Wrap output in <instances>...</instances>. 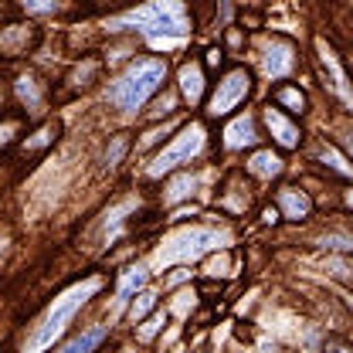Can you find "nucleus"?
Masks as SVG:
<instances>
[{"label": "nucleus", "mask_w": 353, "mask_h": 353, "mask_svg": "<svg viewBox=\"0 0 353 353\" xmlns=\"http://www.w3.org/2000/svg\"><path fill=\"white\" fill-rule=\"evenodd\" d=\"M204 61H208V65H211V68H218L221 61H224V51H221V48H211V51H208V58H204Z\"/></svg>", "instance_id": "nucleus-28"}, {"label": "nucleus", "mask_w": 353, "mask_h": 353, "mask_svg": "<svg viewBox=\"0 0 353 353\" xmlns=\"http://www.w3.org/2000/svg\"><path fill=\"white\" fill-rule=\"evenodd\" d=\"M116 28H136L146 34H167V38H183L190 31L183 0H146L130 14L116 17Z\"/></svg>", "instance_id": "nucleus-3"}, {"label": "nucleus", "mask_w": 353, "mask_h": 353, "mask_svg": "<svg viewBox=\"0 0 353 353\" xmlns=\"http://www.w3.org/2000/svg\"><path fill=\"white\" fill-rule=\"evenodd\" d=\"M275 109H285V112H292V116H303V112H306V95H303V88L279 85L275 88Z\"/></svg>", "instance_id": "nucleus-14"}, {"label": "nucleus", "mask_w": 353, "mask_h": 353, "mask_svg": "<svg viewBox=\"0 0 353 353\" xmlns=\"http://www.w3.org/2000/svg\"><path fill=\"white\" fill-rule=\"evenodd\" d=\"M255 143H259V130H255L252 116H241L224 130V146L228 150H245V146H255Z\"/></svg>", "instance_id": "nucleus-11"}, {"label": "nucleus", "mask_w": 353, "mask_h": 353, "mask_svg": "<svg viewBox=\"0 0 353 353\" xmlns=\"http://www.w3.org/2000/svg\"><path fill=\"white\" fill-rule=\"evenodd\" d=\"M58 132H61V126L58 123H48L44 130H38L31 139H24V153H41V150H48L54 139H58Z\"/></svg>", "instance_id": "nucleus-17"}, {"label": "nucleus", "mask_w": 353, "mask_h": 353, "mask_svg": "<svg viewBox=\"0 0 353 353\" xmlns=\"http://www.w3.org/2000/svg\"><path fill=\"white\" fill-rule=\"evenodd\" d=\"M262 221H265V224H279V221H282L279 208H265V211H262Z\"/></svg>", "instance_id": "nucleus-29"}, {"label": "nucleus", "mask_w": 353, "mask_h": 353, "mask_svg": "<svg viewBox=\"0 0 353 353\" xmlns=\"http://www.w3.org/2000/svg\"><path fill=\"white\" fill-rule=\"evenodd\" d=\"M262 119L265 126H268V132H272V139L282 146V150H296L299 143H303V130L282 112V109H262Z\"/></svg>", "instance_id": "nucleus-7"}, {"label": "nucleus", "mask_w": 353, "mask_h": 353, "mask_svg": "<svg viewBox=\"0 0 353 353\" xmlns=\"http://www.w3.org/2000/svg\"><path fill=\"white\" fill-rule=\"evenodd\" d=\"M126 146H130V136H112V143H109V153H105L109 167H119V163H123V157H126Z\"/></svg>", "instance_id": "nucleus-22"}, {"label": "nucleus", "mask_w": 353, "mask_h": 353, "mask_svg": "<svg viewBox=\"0 0 353 353\" xmlns=\"http://www.w3.org/2000/svg\"><path fill=\"white\" fill-rule=\"evenodd\" d=\"M17 95H21V102H24L31 112H38V109H41V88H38V82H34L31 75L17 79Z\"/></svg>", "instance_id": "nucleus-18"}, {"label": "nucleus", "mask_w": 353, "mask_h": 353, "mask_svg": "<svg viewBox=\"0 0 353 353\" xmlns=\"http://www.w3.org/2000/svg\"><path fill=\"white\" fill-rule=\"evenodd\" d=\"M153 309H157V292H153V289H146V292H139V296H136V303H132V309H130L132 323H139V319H146V316H150Z\"/></svg>", "instance_id": "nucleus-20"}, {"label": "nucleus", "mask_w": 353, "mask_h": 353, "mask_svg": "<svg viewBox=\"0 0 353 353\" xmlns=\"http://www.w3.org/2000/svg\"><path fill=\"white\" fill-rule=\"evenodd\" d=\"M21 130V123H3V126H0V146H7V143H10V132H17Z\"/></svg>", "instance_id": "nucleus-27"}, {"label": "nucleus", "mask_w": 353, "mask_h": 353, "mask_svg": "<svg viewBox=\"0 0 353 353\" xmlns=\"http://www.w3.org/2000/svg\"><path fill=\"white\" fill-rule=\"evenodd\" d=\"M204 136H208V132H204L201 123H187V126L170 139V146H163V150L157 153V160L150 163L146 174L163 176V174H170V170H176V167H183V163H190V160L204 150Z\"/></svg>", "instance_id": "nucleus-4"}, {"label": "nucleus", "mask_w": 353, "mask_h": 353, "mask_svg": "<svg viewBox=\"0 0 353 353\" xmlns=\"http://www.w3.org/2000/svg\"><path fill=\"white\" fill-rule=\"evenodd\" d=\"M194 187H197V176H194V174H180L174 183H170V190H167V204H176V201H183V197H187V194H190Z\"/></svg>", "instance_id": "nucleus-19"}, {"label": "nucleus", "mask_w": 353, "mask_h": 353, "mask_svg": "<svg viewBox=\"0 0 353 353\" xmlns=\"http://www.w3.org/2000/svg\"><path fill=\"white\" fill-rule=\"evenodd\" d=\"M105 336H109V326H88L79 336H72V340L61 347V353H95L105 343Z\"/></svg>", "instance_id": "nucleus-12"}, {"label": "nucleus", "mask_w": 353, "mask_h": 353, "mask_svg": "<svg viewBox=\"0 0 353 353\" xmlns=\"http://www.w3.org/2000/svg\"><path fill=\"white\" fill-rule=\"evenodd\" d=\"M180 92H183V99H187L190 105H197V102L204 99V72H201L197 61H187V65L180 68Z\"/></svg>", "instance_id": "nucleus-13"}, {"label": "nucleus", "mask_w": 353, "mask_h": 353, "mask_svg": "<svg viewBox=\"0 0 353 353\" xmlns=\"http://www.w3.org/2000/svg\"><path fill=\"white\" fill-rule=\"evenodd\" d=\"M279 214L289 221H306L312 214V201L299 187H279Z\"/></svg>", "instance_id": "nucleus-10"}, {"label": "nucleus", "mask_w": 353, "mask_h": 353, "mask_svg": "<svg viewBox=\"0 0 353 353\" xmlns=\"http://www.w3.org/2000/svg\"><path fill=\"white\" fill-rule=\"evenodd\" d=\"M343 303H347V306L353 309V292H343Z\"/></svg>", "instance_id": "nucleus-30"}, {"label": "nucleus", "mask_w": 353, "mask_h": 353, "mask_svg": "<svg viewBox=\"0 0 353 353\" xmlns=\"http://www.w3.org/2000/svg\"><path fill=\"white\" fill-rule=\"evenodd\" d=\"M316 51H319V65H323V72L330 75V85L336 88L347 102H353V88H350V82H347V75H343V68H340V61H336V51L323 41V38L316 41Z\"/></svg>", "instance_id": "nucleus-9"}, {"label": "nucleus", "mask_w": 353, "mask_h": 353, "mask_svg": "<svg viewBox=\"0 0 353 353\" xmlns=\"http://www.w3.org/2000/svg\"><path fill=\"white\" fill-rule=\"evenodd\" d=\"M102 289V279H85L82 285H75V289H68L61 299H54V306L48 309V316L41 319V326L31 333V340L24 343V353H44L65 330H68V323L75 319V312L85 306L88 299L95 296Z\"/></svg>", "instance_id": "nucleus-2"}, {"label": "nucleus", "mask_w": 353, "mask_h": 353, "mask_svg": "<svg viewBox=\"0 0 353 353\" xmlns=\"http://www.w3.org/2000/svg\"><path fill=\"white\" fill-rule=\"evenodd\" d=\"M319 157H323V163H326V167H333L336 174L353 176V163H347V160L340 157V150H336V146H323V150H319Z\"/></svg>", "instance_id": "nucleus-21"}, {"label": "nucleus", "mask_w": 353, "mask_h": 353, "mask_svg": "<svg viewBox=\"0 0 353 353\" xmlns=\"http://www.w3.org/2000/svg\"><path fill=\"white\" fill-rule=\"evenodd\" d=\"M146 279H150V272L143 268V265H136L130 272H123V279H119V285H116V296H119V303H126L132 299L143 285H146Z\"/></svg>", "instance_id": "nucleus-15"}, {"label": "nucleus", "mask_w": 353, "mask_h": 353, "mask_svg": "<svg viewBox=\"0 0 353 353\" xmlns=\"http://www.w3.org/2000/svg\"><path fill=\"white\" fill-rule=\"evenodd\" d=\"M218 245H221L218 231H211V228H187V231L174 234V241L157 255V262L160 265L197 262L201 255H208V252H211V248H218Z\"/></svg>", "instance_id": "nucleus-5"}, {"label": "nucleus", "mask_w": 353, "mask_h": 353, "mask_svg": "<svg viewBox=\"0 0 353 353\" xmlns=\"http://www.w3.org/2000/svg\"><path fill=\"white\" fill-rule=\"evenodd\" d=\"M248 95H252V75H248L245 68H231V72L218 82L211 102H208V116H211V119L231 116Z\"/></svg>", "instance_id": "nucleus-6"}, {"label": "nucleus", "mask_w": 353, "mask_h": 353, "mask_svg": "<svg viewBox=\"0 0 353 353\" xmlns=\"http://www.w3.org/2000/svg\"><path fill=\"white\" fill-rule=\"evenodd\" d=\"M21 7H24V10H31V14H44V10H51V7H54V0H21Z\"/></svg>", "instance_id": "nucleus-26"}, {"label": "nucleus", "mask_w": 353, "mask_h": 353, "mask_svg": "<svg viewBox=\"0 0 353 353\" xmlns=\"http://www.w3.org/2000/svg\"><path fill=\"white\" fill-rule=\"evenodd\" d=\"M265 75L268 79H282V75H289L292 72V65H296V51H292V44L282 41V38H275V41L265 48Z\"/></svg>", "instance_id": "nucleus-8"}, {"label": "nucleus", "mask_w": 353, "mask_h": 353, "mask_svg": "<svg viewBox=\"0 0 353 353\" xmlns=\"http://www.w3.org/2000/svg\"><path fill=\"white\" fill-rule=\"evenodd\" d=\"M323 248H340V252H353V241L350 238H343V234H323V241H319Z\"/></svg>", "instance_id": "nucleus-23"}, {"label": "nucleus", "mask_w": 353, "mask_h": 353, "mask_svg": "<svg viewBox=\"0 0 353 353\" xmlns=\"http://www.w3.org/2000/svg\"><path fill=\"white\" fill-rule=\"evenodd\" d=\"M163 323H167V316H160V312H157V316H153V319H150V323H146V326L139 330V340H143V343H150V340L157 336V330H160Z\"/></svg>", "instance_id": "nucleus-24"}, {"label": "nucleus", "mask_w": 353, "mask_h": 353, "mask_svg": "<svg viewBox=\"0 0 353 353\" xmlns=\"http://www.w3.org/2000/svg\"><path fill=\"white\" fill-rule=\"evenodd\" d=\"M347 208L353 211V190H347Z\"/></svg>", "instance_id": "nucleus-32"}, {"label": "nucleus", "mask_w": 353, "mask_h": 353, "mask_svg": "<svg viewBox=\"0 0 353 353\" xmlns=\"http://www.w3.org/2000/svg\"><path fill=\"white\" fill-rule=\"evenodd\" d=\"M248 170L255 176H265V180H272V176L282 174V160L272 153V150H259L252 160H248Z\"/></svg>", "instance_id": "nucleus-16"}, {"label": "nucleus", "mask_w": 353, "mask_h": 353, "mask_svg": "<svg viewBox=\"0 0 353 353\" xmlns=\"http://www.w3.org/2000/svg\"><path fill=\"white\" fill-rule=\"evenodd\" d=\"M326 353H353V343H347L343 336H330L326 340Z\"/></svg>", "instance_id": "nucleus-25"}, {"label": "nucleus", "mask_w": 353, "mask_h": 353, "mask_svg": "<svg viewBox=\"0 0 353 353\" xmlns=\"http://www.w3.org/2000/svg\"><path fill=\"white\" fill-rule=\"evenodd\" d=\"M350 65H353V54H350Z\"/></svg>", "instance_id": "nucleus-33"}, {"label": "nucleus", "mask_w": 353, "mask_h": 353, "mask_svg": "<svg viewBox=\"0 0 353 353\" xmlns=\"http://www.w3.org/2000/svg\"><path fill=\"white\" fill-rule=\"evenodd\" d=\"M163 82H167V61L163 58H139L109 85L105 99L123 112H136L160 92Z\"/></svg>", "instance_id": "nucleus-1"}, {"label": "nucleus", "mask_w": 353, "mask_h": 353, "mask_svg": "<svg viewBox=\"0 0 353 353\" xmlns=\"http://www.w3.org/2000/svg\"><path fill=\"white\" fill-rule=\"evenodd\" d=\"M343 143H347V150H350V157H353V132L347 136V139H343Z\"/></svg>", "instance_id": "nucleus-31"}]
</instances>
